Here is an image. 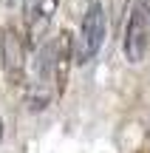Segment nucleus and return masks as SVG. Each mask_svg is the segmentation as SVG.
Returning a JSON list of instances; mask_svg holds the SVG:
<instances>
[{
  "label": "nucleus",
  "instance_id": "f03ea898",
  "mask_svg": "<svg viewBox=\"0 0 150 153\" xmlns=\"http://www.w3.org/2000/svg\"><path fill=\"white\" fill-rule=\"evenodd\" d=\"M122 48L130 62H142L150 51V0H133L125 20Z\"/></svg>",
  "mask_w": 150,
  "mask_h": 153
},
{
  "label": "nucleus",
  "instance_id": "6e6552de",
  "mask_svg": "<svg viewBox=\"0 0 150 153\" xmlns=\"http://www.w3.org/2000/svg\"><path fill=\"white\" fill-rule=\"evenodd\" d=\"M91 3H94V0H91Z\"/></svg>",
  "mask_w": 150,
  "mask_h": 153
},
{
  "label": "nucleus",
  "instance_id": "7ed1b4c3",
  "mask_svg": "<svg viewBox=\"0 0 150 153\" xmlns=\"http://www.w3.org/2000/svg\"><path fill=\"white\" fill-rule=\"evenodd\" d=\"M0 60H3V71L11 85L26 82V43L14 26H6L0 31Z\"/></svg>",
  "mask_w": 150,
  "mask_h": 153
},
{
  "label": "nucleus",
  "instance_id": "423d86ee",
  "mask_svg": "<svg viewBox=\"0 0 150 153\" xmlns=\"http://www.w3.org/2000/svg\"><path fill=\"white\" fill-rule=\"evenodd\" d=\"M128 11H130V0H113L111 3V14H113V28H119L125 20H128Z\"/></svg>",
  "mask_w": 150,
  "mask_h": 153
},
{
  "label": "nucleus",
  "instance_id": "0eeeda50",
  "mask_svg": "<svg viewBox=\"0 0 150 153\" xmlns=\"http://www.w3.org/2000/svg\"><path fill=\"white\" fill-rule=\"evenodd\" d=\"M0 142H3V119H0Z\"/></svg>",
  "mask_w": 150,
  "mask_h": 153
},
{
  "label": "nucleus",
  "instance_id": "20e7f679",
  "mask_svg": "<svg viewBox=\"0 0 150 153\" xmlns=\"http://www.w3.org/2000/svg\"><path fill=\"white\" fill-rule=\"evenodd\" d=\"M60 6V0H23V14H26V37L28 48H37L43 43V37L48 34V26L54 20V11Z\"/></svg>",
  "mask_w": 150,
  "mask_h": 153
},
{
  "label": "nucleus",
  "instance_id": "39448f33",
  "mask_svg": "<svg viewBox=\"0 0 150 153\" xmlns=\"http://www.w3.org/2000/svg\"><path fill=\"white\" fill-rule=\"evenodd\" d=\"M51 60H54V88L57 94H62L68 82V71L74 65V40L68 31H60L51 40Z\"/></svg>",
  "mask_w": 150,
  "mask_h": 153
},
{
  "label": "nucleus",
  "instance_id": "f257e3e1",
  "mask_svg": "<svg viewBox=\"0 0 150 153\" xmlns=\"http://www.w3.org/2000/svg\"><path fill=\"white\" fill-rule=\"evenodd\" d=\"M105 31H108V14H105L99 0H94V3H88V9H85L79 40L74 43V62H77V65H85V62H91L99 54L102 43H105Z\"/></svg>",
  "mask_w": 150,
  "mask_h": 153
}]
</instances>
